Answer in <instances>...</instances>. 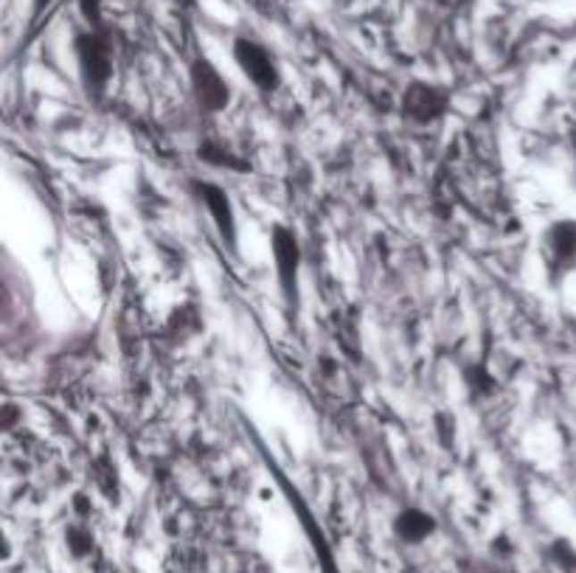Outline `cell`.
Here are the masks:
<instances>
[{"label": "cell", "instance_id": "6da1fadb", "mask_svg": "<svg viewBox=\"0 0 576 573\" xmlns=\"http://www.w3.org/2000/svg\"><path fill=\"white\" fill-rule=\"evenodd\" d=\"M271 247H273V262H276V278L281 286L284 301L296 307L298 301V270H301V245L298 237L290 231V228L276 225L273 237H271Z\"/></svg>", "mask_w": 576, "mask_h": 573}, {"label": "cell", "instance_id": "7a4b0ae2", "mask_svg": "<svg viewBox=\"0 0 576 573\" xmlns=\"http://www.w3.org/2000/svg\"><path fill=\"white\" fill-rule=\"evenodd\" d=\"M76 56H79L82 79L90 93H102L113 76V51L104 34L88 31L76 40Z\"/></svg>", "mask_w": 576, "mask_h": 573}, {"label": "cell", "instance_id": "3957f363", "mask_svg": "<svg viewBox=\"0 0 576 573\" xmlns=\"http://www.w3.org/2000/svg\"><path fill=\"white\" fill-rule=\"evenodd\" d=\"M234 60H237L239 71L259 90L271 93V90L279 87L281 73H279V65H276V56L267 51L262 43L251 40V37H237V40H234Z\"/></svg>", "mask_w": 576, "mask_h": 573}, {"label": "cell", "instance_id": "277c9868", "mask_svg": "<svg viewBox=\"0 0 576 573\" xmlns=\"http://www.w3.org/2000/svg\"><path fill=\"white\" fill-rule=\"evenodd\" d=\"M195 191H197V200L205 205L208 217L214 220L222 242L237 247V212H234V203L228 197V191L220 188L217 183H203V180L195 183Z\"/></svg>", "mask_w": 576, "mask_h": 573}, {"label": "cell", "instance_id": "5b68a950", "mask_svg": "<svg viewBox=\"0 0 576 573\" xmlns=\"http://www.w3.org/2000/svg\"><path fill=\"white\" fill-rule=\"evenodd\" d=\"M191 87H195V96H197L200 107L208 110V112H220L230 102L228 82L222 79V73L208 60H197L195 68H191Z\"/></svg>", "mask_w": 576, "mask_h": 573}, {"label": "cell", "instance_id": "8992f818", "mask_svg": "<svg viewBox=\"0 0 576 573\" xmlns=\"http://www.w3.org/2000/svg\"><path fill=\"white\" fill-rule=\"evenodd\" d=\"M447 104H450V96L445 90L433 87V85H422V82L411 85L405 99H402V110H405V116L413 119L416 124L438 121L447 112Z\"/></svg>", "mask_w": 576, "mask_h": 573}, {"label": "cell", "instance_id": "52a82bcc", "mask_svg": "<svg viewBox=\"0 0 576 573\" xmlns=\"http://www.w3.org/2000/svg\"><path fill=\"white\" fill-rule=\"evenodd\" d=\"M543 253H546V262L551 270L573 267V262H576V222L573 220H560L548 228L543 237Z\"/></svg>", "mask_w": 576, "mask_h": 573}, {"label": "cell", "instance_id": "ba28073f", "mask_svg": "<svg viewBox=\"0 0 576 573\" xmlns=\"http://www.w3.org/2000/svg\"><path fill=\"white\" fill-rule=\"evenodd\" d=\"M394 531H397V537L402 543L416 545L422 540H428L430 534L436 531V520L422 509H402L397 514V520H394Z\"/></svg>", "mask_w": 576, "mask_h": 573}, {"label": "cell", "instance_id": "9c48e42d", "mask_svg": "<svg viewBox=\"0 0 576 573\" xmlns=\"http://www.w3.org/2000/svg\"><path fill=\"white\" fill-rule=\"evenodd\" d=\"M197 155H200V161H205V163H211V166H225V169H242V163L230 155L228 149H222V146H217V144H200V149H197Z\"/></svg>", "mask_w": 576, "mask_h": 573}, {"label": "cell", "instance_id": "30bf717a", "mask_svg": "<svg viewBox=\"0 0 576 573\" xmlns=\"http://www.w3.org/2000/svg\"><path fill=\"white\" fill-rule=\"evenodd\" d=\"M82 12H85L88 21L96 26V23H99V17H102V0H82Z\"/></svg>", "mask_w": 576, "mask_h": 573}]
</instances>
